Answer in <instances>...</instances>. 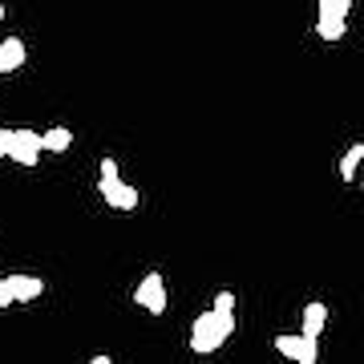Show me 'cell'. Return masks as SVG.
Masks as SVG:
<instances>
[{"instance_id": "1", "label": "cell", "mask_w": 364, "mask_h": 364, "mask_svg": "<svg viewBox=\"0 0 364 364\" xmlns=\"http://www.w3.org/2000/svg\"><path fill=\"white\" fill-rule=\"evenodd\" d=\"M235 332V291H219L215 304H210L207 312L195 316V324H191V352L198 356H210L215 348H223Z\"/></svg>"}, {"instance_id": "2", "label": "cell", "mask_w": 364, "mask_h": 364, "mask_svg": "<svg viewBox=\"0 0 364 364\" xmlns=\"http://www.w3.org/2000/svg\"><path fill=\"white\" fill-rule=\"evenodd\" d=\"M97 191H102V198L114 210H134V207H138V191L122 178V170H117L114 158H102V178H97Z\"/></svg>"}, {"instance_id": "3", "label": "cell", "mask_w": 364, "mask_h": 364, "mask_svg": "<svg viewBox=\"0 0 364 364\" xmlns=\"http://www.w3.org/2000/svg\"><path fill=\"white\" fill-rule=\"evenodd\" d=\"M352 0H316V33L320 41H344Z\"/></svg>"}, {"instance_id": "4", "label": "cell", "mask_w": 364, "mask_h": 364, "mask_svg": "<svg viewBox=\"0 0 364 364\" xmlns=\"http://www.w3.org/2000/svg\"><path fill=\"white\" fill-rule=\"evenodd\" d=\"M41 154H45V142H41L37 130H9L4 134V158H13L16 166H37Z\"/></svg>"}, {"instance_id": "5", "label": "cell", "mask_w": 364, "mask_h": 364, "mask_svg": "<svg viewBox=\"0 0 364 364\" xmlns=\"http://www.w3.org/2000/svg\"><path fill=\"white\" fill-rule=\"evenodd\" d=\"M134 304L146 308L150 316H162L166 312V279L158 272H146L142 279H138V287H134Z\"/></svg>"}, {"instance_id": "6", "label": "cell", "mask_w": 364, "mask_h": 364, "mask_svg": "<svg viewBox=\"0 0 364 364\" xmlns=\"http://www.w3.org/2000/svg\"><path fill=\"white\" fill-rule=\"evenodd\" d=\"M272 348L279 352V356H287V360H296V364H316V360H320V344H316V336H308V332H296V336H275Z\"/></svg>"}, {"instance_id": "7", "label": "cell", "mask_w": 364, "mask_h": 364, "mask_svg": "<svg viewBox=\"0 0 364 364\" xmlns=\"http://www.w3.org/2000/svg\"><path fill=\"white\" fill-rule=\"evenodd\" d=\"M25 57H28L25 41L21 37H4L0 41V77H4V73H16V69L25 65Z\"/></svg>"}, {"instance_id": "8", "label": "cell", "mask_w": 364, "mask_h": 364, "mask_svg": "<svg viewBox=\"0 0 364 364\" xmlns=\"http://www.w3.org/2000/svg\"><path fill=\"white\" fill-rule=\"evenodd\" d=\"M9 287H13L16 304H33V299H41V291H45V279H41V275L16 272V275H9Z\"/></svg>"}, {"instance_id": "9", "label": "cell", "mask_w": 364, "mask_h": 364, "mask_svg": "<svg viewBox=\"0 0 364 364\" xmlns=\"http://www.w3.org/2000/svg\"><path fill=\"white\" fill-rule=\"evenodd\" d=\"M324 324H328V304H320V299H312V304L304 308V328H299V332H308V336H316V340H320V332H324Z\"/></svg>"}, {"instance_id": "10", "label": "cell", "mask_w": 364, "mask_h": 364, "mask_svg": "<svg viewBox=\"0 0 364 364\" xmlns=\"http://www.w3.org/2000/svg\"><path fill=\"white\" fill-rule=\"evenodd\" d=\"M360 162H364V142H352L348 150H344V158L336 162L340 178H344V182H352V178H356V166H360Z\"/></svg>"}, {"instance_id": "11", "label": "cell", "mask_w": 364, "mask_h": 364, "mask_svg": "<svg viewBox=\"0 0 364 364\" xmlns=\"http://www.w3.org/2000/svg\"><path fill=\"white\" fill-rule=\"evenodd\" d=\"M41 142H45V150H49V154H65L69 146H73V130H65V126H53V130L41 134Z\"/></svg>"}, {"instance_id": "12", "label": "cell", "mask_w": 364, "mask_h": 364, "mask_svg": "<svg viewBox=\"0 0 364 364\" xmlns=\"http://www.w3.org/2000/svg\"><path fill=\"white\" fill-rule=\"evenodd\" d=\"M16 304V296H13V287H9V275L0 279V308H13Z\"/></svg>"}, {"instance_id": "13", "label": "cell", "mask_w": 364, "mask_h": 364, "mask_svg": "<svg viewBox=\"0 0 364 364\" xmlns=\"http://www.w3.org/2000/svg\"><path fill=\"white\" fill-rule=\"evenodd\" d=\"M4 134H9V130H4V126H0V158H4Z\"/></svg>"}, {"instance_id": "14", "label": "cell", "mask_w": 364, "mask_h": 364, "mask_svg": "<svg viewBox=\"0 0 364 364\" xmlns=\"http://www.w3.org/2000/svg\"><path fill=\"white\" fill-rule=\"evenodd\" d=\"M0 21H4V4H0Z\"/></svg>"}]
</instances>
